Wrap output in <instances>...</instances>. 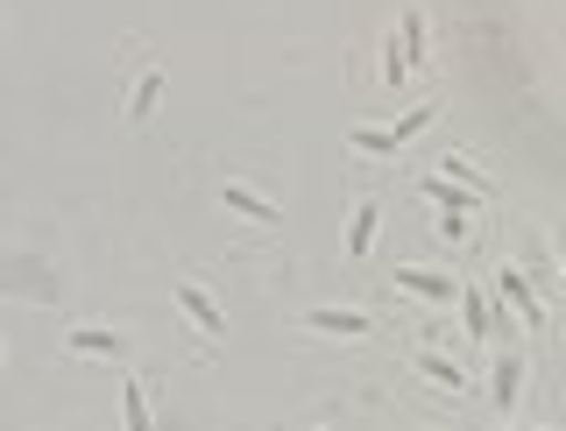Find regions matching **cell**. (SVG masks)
<instances>
[{
    "instance_id": "cell-1",
    "label": "cell",
    "mask_w": 566,
    "mask_h": 431,
    "mask_svg": "<svg viewBox=\"0 0 566 431\" xmlns=\"http://www.w3.org/2000/svg\"><path fill=\"white\" fill-rule=\"evenodd\" d=\"M432 120H439V99H418L411 114L382 120V128H354V135H347V149H354V156H397L403 141H418L424 128H432Z\"/></svg>"
},
{
    "instance_id": "cell-2",
    "label": "cell",
    "mask_w": 566,
    "mask_h": 431,
    "mask_svg": "<svg viewBox=\"0 0 566 431\" xmlns=\"http://www.w3.org/2000/svg\"><path fill=\"white\" fill-rule=\"evenodd\" d=\"M424 43H432V29H424V8H403L397 29H389V50H382V85H389V93H397V85L424 64Z\"/></svg>"
},
{
    "instance_id": "cell-3",
    "label": "cell",
    "mask_w": 566,
    "mask_h": 431,
    "mask_svg": "<svg viewBox=\"0 0 566 431\" xmlns=\"http://www.w3.org/2000/svg\"><path fill=\"white\" fill-rule=\"evenodd\" d=\"M170 297H177V312H185V326L199 333L206 347H212V339L227 333V312H220V297H212L199 276H177V283H170Z\"/></svg>"
},
{
    "instance_id": "cell-4",
    "label": "cell",
    "mask_w": 566,
    "mask_h": 431,
    "mask_svg": "<svg viewBox=\"0 0 566 431\" xmlns=\"http://www.w3.org/2000/svg\"><path fill=\"white\" fill-rule=\"evenodd\" d=\"M495 304H503V312L517 318L524 333H538V326H545V297H538V283H531L524 269H510V262L495 269Z\"/></svg>"
},
{
    "instance_id": "cell-5",
    "label": "cell",
    "mask_w": 566,
    "mask_h": 431,
    "mask_svg": "<svg viewBox=\"0 0 566 431\" xmlns=\"http://www.w3.org/2000/svg\"><path fill=\"white\" fill-rule=\"evenodd\" d=\"M220 206L234 212V220H248V227H283L276 199H270V191H255L248 177H227V185H220Z\"/></svg>"
},
{
    "instance_id": "cell-6",
    "label": "cell",
    "mask_w": 566,
    "mask_h": 431,
    "mask_svg": "<svg viewBox=\"0 0 566 431\" xmlns=\"http://www.w3.org/2000/svg\"><path fill=\"white\" fill-rule=\"evenodd\" d=\"M389 283H397L403 297H418V304H460V291H468L460 276H439V269H418V262H411V269H397Z\"/></svg>"
},
{
    "instance_id": "cell-7",
    "label": "cell",
    "mask_w": 566,
    "mask_h": 431,
    "mask_svg": "<svg viewBox=\"0 0 566 431\" xmlns=\"http://www.w3.org/2000/svg\"><path fill=\"white\" fill-rule=\"evenodd\" d=\"M305 333L361 339V333H376V326H368V312H354V304H305Z\"/></svg>"
},
{
    "instance_id": "cell-8",
    "label": "cell",
    "mask_w": 566,
    "mask_h": 431,
    "mask_svg": "<svg viewBox=\"0 0 566 431\" xmlns=\"http://www.w3.org/2000/svg\"><path fill=\"white\" fill-rule=\"evenodd\" d=\"M418 191H424V206H439V220H468V227H474V206H482V199H474L468 185H453L447 170H432Z\"/></svg>"
},
{
    "instance_id": "cell-9",
    "label": "cell",
    "mask_w": 566,
    "mask_h": 431,
    "mask_svg": "<svg viewBox=\"0 0 566 431\" xmlns=\"http://www.w3.org/2000/svg\"><path fill=\"white\" fill-rule=\"evenodd\" d=\"M524 382H531V361H524L517 347H503V354H495V368H489V397H495V410L517 403V397H524Z\"/></svg>"
},
{
    "instance_id": "cell-10",
    "label": "cell",
    "mask_w": 566,
    "mask_h": 431,
    "mask_svg": "<svg viewBox=\"0 0 566 431\" xmlns=\"http://www.w3.org/2000/svg\"><path fill=\"white\" fill-rule=\"evenodd\" d=\"M64 347L78 354V361H128V333H106V326H78V333H64Z\"/></svg>"
},
{
    "instance_id": "cell-11",
    "label": "cell",
    "mask_w": 566,
    "mask_h": 431,
    "mask_svg": "<svg viewBox=\"0 0 566 431\" xmlns=\"http://www.w3.org/2000/svg\"><path fill=\"white\" fill-rule=\"evenodd\" d=\"M120 431H156V403H149V375L120 382Z\"/></svg>"
},
{
    "instance_id": "cell-12",
    "label": "cell",
    "mask_w": 566,
    "mask_h": 431,
    "mask_svg": "<svg viewBox=\"0 0 566 431\" xmlns=\"http://www.w3.org/2000/svg\"><path fill=\"white\" fill-rule=\"evenodd\" d=\"M411 368H418L432 389H447V397H460V389H468V375H460V361H453V354H439V347H418V354H411Z\"/></svg>"
},
{
    "instance_id": "cell-13",
    "label": "cell",
    "mask_w": 566,
    "mask_h": 431,
    "mask_svg": "<svg viewBox=\"0 0 566 431\" xmlns=\"http://www.w3.org/2000/svg\"><path fill=\"white\" fill-rule=\"evenodd\" d=\"M156 99H164V71H135V85H128V106H120V114H128V128H142V120L156 114Z\"/></svg>"
},
{
    "instance_id": "cell-14",
    "label": "cell",
    "mask_w": 566,
    "mask_h": 431,
    "mask_svg": "<svg viewBox=\"0 0 566 431\" xmlns=\"http://www.w3.org/2000/svg\"><path fill=\"white\" fill-rule=\"evenodd\" d=\"M376 227H382V206L361 199V206H354V220H347V262H368V248H376Z\"/></svg>"
},
{
    "instance_id": "cell-15",
    "label": "cell",
    "mask_w": 566,
    "mask_h": 431,
    "mask_svg": "<svg viewBox=\"0 0 566 431\" xmlns=\"http://www.w3.org/2000/svg\"><path fill=\"white\" fill-rule=\"evenodd\" d=\"M460 326H468V339H495V318H489L482 291H460Z\"/></svg>"
},
{
    "instance_id": "cell-16",
    "label": "cell",
    "mask_w": 566,
    "mask_h": 431,
    "mask_svg": "<svg viewBox=\"0 0 566 431\" xmlns=\"http://www.w3.org/2000/svg\"><path fill=\"white\" fill-rule=\"evenodd\" d=\"M439 170H447V177H453V185H468V191H474V199H482V206L495 199V185H489V177H482V170H474V164H468V156H439Z\"/></svg>"
},
{
    "instance_id": "cell-17",
    "label": "cell",
    "mask_w": 566,
    "mask_h": 431,
    "mask_svg": "<svg viewBox=\"0 0 566 431\" xmlns=\"http://www.w3.org/2000/svg\"><path fill=\"white\" fill-rule=\"evenodd\" d=\"M503 431H553V424H503Z\"/></svg>"
},
{
    "instance_id": "cell-18",
    "label": "cell",
    "mask_w": 566,
    "mask_h": 431,
    "mask_svg": "<svg viewBox=\"0 0 566 431\" xmlns=\"http://www.w3.org/2000/svg\"><path fill=\"white\" fill-rule=\"evenodd\" d=\"M553 248H559V269H566V233H559V241H553Z\"/></svg>"
},
{
    "instance_id": "cell-19",
    "label": "cell",
    "mask_w": 566,
    "mask_h": 431,
    "mask_svg": "<svg viewBox=\"0 0 566 431\" xmlns=\"http://www.w3.org/2000/svg\"><path fill=\"white\" fill-rule=\"evenodd\" d=\"M318 431H326V424H318Z\"/></svg>"
}]
</instances>
